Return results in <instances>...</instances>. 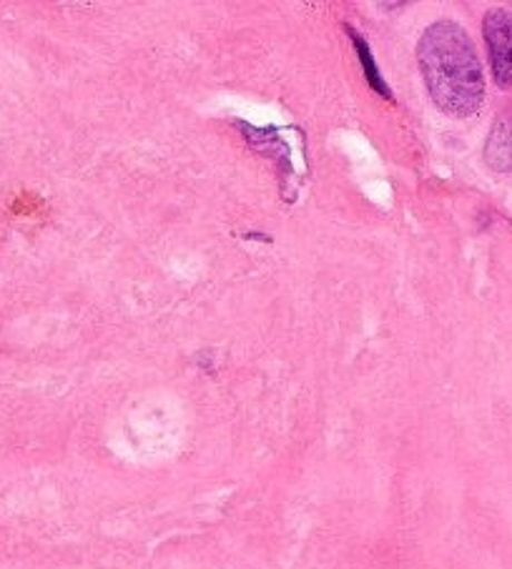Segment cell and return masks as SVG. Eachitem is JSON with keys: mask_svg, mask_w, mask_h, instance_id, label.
<instances>
[{"mask_svg": "<svg viewBox=\"0 0 512 569\" xmlns=\"http://www.w3.org/2000/svg\"><path fill=\"white\" fill-rule=\"evenodd\" d=\"M417 63L440 111L452 119L477 113L485 98V78L465 28L452 21L432 23L420 38Z\"/></svg>", "mask_w": 512, "mask_h": 569, "instance_id": "1", "label": "cell"}, {"mask_svg": "<svg viewBox=\"0 0 512 569\" xmlns=\"http://www.w3.org/2000/svg\"><path fill=\"white\" fill-rule=\"evenodd\" d=\"M482 33H485L490 66L495 83L500 88L512 86V13L505 8H495L482 21Z\"/></svg>", "mask_w": 512, "mask_h": 569, "instance_id": "2", "label": "cell"}, {"mask_svg": "<svg viewBox=\"0 0 512 569\" xmlns=\"http://www.w3.org/2000/svg\"><path fill=\"white\" fill-rule=\"evenodd\" d=\"M485 159L492 169L498 171L512 169V123L508 121L495 123L485 149Z\"/></svg>", "mask_w": 512, "mask_h": 569, "instance_id": "3", "label": "cell"}, {"mask_svg": "<svg viewBox=\"0 0 512 569\" xmlns=\"http://www.w3.org/2000/svg\"><path fill=\"white\" fill-rule=\"evenodd\" d=\"M347 31H349V38H352L354 48H357V56H360V61H362V66H364V71H367V81H370V86L374 88V91H380L382 96H387V98H390V88L384 86L382 76H380V68L374 66L372 56H370V48H367V43H364L362 38L352 31V28H347Z\"/></svg>", "mask_w": 512, "mask_h": 569, "instance_id": "4", "label": "cell"}]
</instances>
